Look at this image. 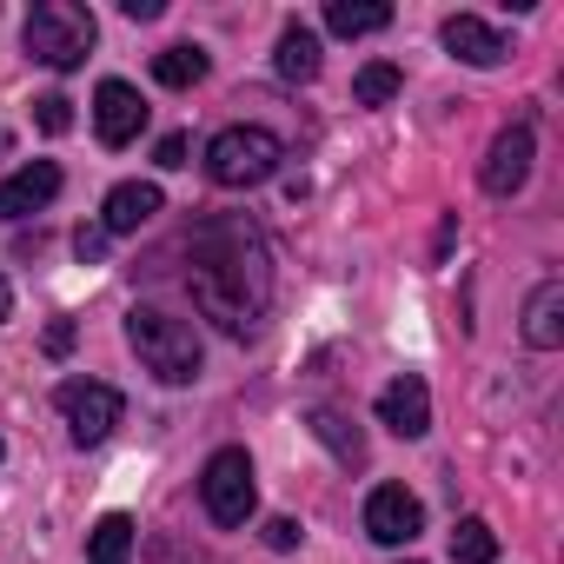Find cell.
<instances>
[{
  "label": "cell",
  "mask_w": 564,
  "mask_h": 564,
  "mask_svg": "<svg viewBox=\"0 0 564 564\" xmlns=\"http://www.w3.org/2000/svg\"><path fill=\"white\" fill-rule=\"evenodd\" d=\"M326 28L339 41H366V34L392 28V8H386V0H326Z\"/></svg>",
  "instance_id": "cell-15"
},
{
  "label": "cell",
  "mask_w": 564,
  "mask_h": 564,
  "mask_svg": "<svg viewBox=\"0 0 564 564\" xmlns=\"http://www.w3.org/2000/svg\"><path fill=\"white\" fill-rule=\"evenodd\" d=\"M206 67H213V61H206V47H186V41H180V47H166V54H153V80H160V87H173V94L199 87V80H206Z\"/></svg>",
  "instance_id": "cell-17"
},
{
  "label": "cell",
  "mask_w": 564,
  "mask_h": 564,
  "mask_svg": "<svg viewBox=\"0 0 564 564\" xmlns=\"http://www.w3.org/2000/svg\"><path fill=\"white\" fill-rule=\"evenodd\" d=\"M272 67H279V80H293V87L319 80V34L293 21L286 34H279V54H272Z\"/></svg>",
  "instance_id": "cell-16"
},
{
  "label": "cell",
  "mask_w": 564,
  "mask_h": 564,
  "mask_svg": "<svg viewBox=\"0 0 564 564\" xmlns=\"http://www.w3.org/2000/svg\"><path fill=\"white\" fill-rule=\"evenodd\" d=\"M279 160H286V147H279L272 127H219L206 140V180L226 186V193H246V186H265L279 173Z\"/></svg>",
  "instance_id": "cell-4"
},
{
  "label": "cell",
  "mask_w": 564,
  "mask_h": 564,
  "mask_svg": "<svg viewBox=\"0 0 564 564\" xmlns=\"http://www.w3.org/2000/svg\"><path fill=\"white\" fill-rule=\"evenodd\" d=\"M379 425L399 432V438H425L432 432V386L419 372H399L386 392H379Z\"/></svg>",
  "instance_id": "cell-10"
},
{
  "label": "cell",
  "mask_w": 564,
  "mask_h": 564,
  "mask_svg": "<svg viewBox=\"0 0 564 564\" xmlns=\"http://www.w3.org/2000/svg\"><path fill=\"white\" fill-rule=\"evenodd\" d=\"M140 127H147V100H140V87H127V80H100V87H94V133H100V147H133Z\"/></svg>",
  "instance_id": "cell-7"
},
{
  "label": "cell",
  "mask_w": 564,
  "mask_h": 564,
  "mask_svg": "<svg viewBox=\"0 0 564 564\" xmlns=\"http://www.w3.org/2000/svg\"><path fill=\"white\" fill-rule=\"evenodd\" d=\"M399 87H405V74H399L392 61H372V67H359V80H352V100H359V107H386Z\"/></svg>",
  "instance_id": "cell-21"
},
{
  "label": "cell",
  "mask_w": 564,
  "mask_h": 564,
  "mask_svg": "<svg viewBox=\"0 0 564 564\" xmlns=\"http://www.w3.org/2000/svg\"><path fill=\"white\" fill-rule=\"evenodd\" d=\"M531 160H538V140H531V127H505L498 140H491V153H485V193L491 199H511L524 180H531Z\"/></svg>",
  "instance_id": "cell-9"
},
{
  "label": "cell",
  "mask_w": 564,
  "mask_h": 564,
  "mask_svg": "<svg viewBox=\"0 0 564 564\" xmlns=\"http://www.w3.org/2000/svg\"><path fill=\"white\" fill-rule=\"evenodd\" d=\"M524 346H538V352L564 346V279H544V286L524 300Z\"/></svg>",
  "instance_id": "cell-14"
},
{
  "label": "cell",
  "mask_w": 564,
  "mask_h": 564,
  "mask_svg": "<svg viewBox=\"0 0 564 564\" xmlns=\"http://www.w3.org/2000/svg\"><path fill=\"white\" fill-rule=\"evenodd\" d=\"M300 538H306V531H300V518H272V524H265V544H272V551H293Z\"/></svg>",
  "instance_id": "cell-23"
},
{
  "label": "cell",
  "mask_w": 564,
  "mask_h": 564,
  "mask_svg": "<svg viewBox=\"0 0 564 564\" xmlns=\"http://www.w3.org/2000/svg\"><path fill=\"white\" fill-rule=\"evenodd\" d=\"M160 206H166V193H160L153 180H120V186L107 193V206H100V232H107V239H113V232H140Z\"/></svg>",
  "instance_id": "cell-12"
},
{
  "label": "cell",
  "mask_w": 564,
  "mask_h": 564,
  "mask_svg": "<svg viewBox=\"0 0 564 564\" xmlns=\"http://www.w3.org/2000/svg\"><path fill=\"white\" fill-rule=\"evenodd\" d=\"M34 120H41V133H67L74 127V100L67 94H41L34 100Z\"/></svg>",
  "instance_id": "cell-22"
},
{
  "label": "cell",
  "mask_w": 564,
  "mask_h": 564,
  "mask_svg": "<svg viewBox=\"0 0 564 564\" xmlns=\"http://www.w3.org/2000/svg\"><path fill=\"white\" fill-rule=\"evenodd\" d=\"M14 313V286H8V272H0V319Z\"/></svg>",
  "instance_id": "cell-28"
},
{
  "label": "cell",
  "mask_w": 564,
  "mask_h": 564,
  "mask_svg": "<svg viewBox=\"0 0 564 564\" xmlns=\"http://www.w3.org/2000/svg\"><path fill=\"white\" fill-rule=\"evenodd\" d=\"M87 564H133V518L127 511H107L87 538Z\"/></svg>",
  "instance_id": "cell-18"
},
{
  "label": "cell",
  "mask_w": 564,
  "mask_h": 564,
  "mask_svg": "<svg viewBox=\"0 0 564 564\" xmlns=\"http://www.w3.org/2000/svg\"><path fill=\"white\" fill-rule=\"evenodd\" d=\"M153 166H166V173H173V166H186V133H166V140L153 147Z\"/></svg>",
  "instance_id": "cell-24"
},
{
  "label": "cell",
  "mask_w": 564,
  "mask_h": 564,
  "mask_svg": "<svg viewBox=\"0 0 564 564\" xmlns=\"http://www.w3.org/2000/svg\"><path fill=\"white\" fill-rule=\"evenodd\" d=\"M412 564H419V557H412Z\"/></svg>",
  "instance_id": "cell-31"
},
{
  "label": "cell",
  "mask_w": 564,
  "mask_h": 564,
  "mask_svg": "<svg viewBox=\"0 0 564 564\" xmlns=\"http://www.w3.org/2000/svg\"><path fill=\"white\" fill-rule=\"evenodd\" d=\"M54 193H61V166H54V160H34V166H21V173L0 180V219H28V213H41Z\"/></svg>",
  "instance_id": "cell-13"
},
{
  "label": "cell",
  "mask_w": 564,
  "mask_h": 564,
  "mask_svg": "<svg viewBox=\"0 0 564 564\" xmlns=\"http://www.w3.org/2000/svg\"><path fill=\"white\" fill-rule=\"evenodd\" d=\"M306 425H313V438H319V445H333V458H339V465H352V471L366 465V438H359V432H352L339 412H326V405H319Z\"/></svg>",
  "instance_id": "cell-19"
},
{
  "label": "cell",
  "mask_w": 564,
  "mask_h": 564,
  "mask_svg": "<svg viewBox=\"0 0 564 564\" xmlns=\"http://www.w3.org/2000/svg\"><path fill=\"white\" fill-rule=\"evenodd\" d=\"M54 405H61L74 445H100V438L120 425V412H127V399H120L113 386H100V379H61Z\"/></svg>",
  "instance_id": "cell-6"
},
{
  "label": "cell",
  "mask_w": 564,
  "mask_h": 564,
  "mask_svg": "<svg viewBox=\"0 0 564 564\" xmlns=\"http://www.w3.org/2000/svg\"><path fill=\"white\" fill-rule=\"evenodd\" d=\"M0 153H8V127H0Z\"/></svg>",
  "instance_id": "cell-29"
},
{
  "label": "cell",
  "mask_w": 564,
  "mask_h": 564,
  "mask_svg": "<svg viewBox=\"0 0 564 564\" xmlns=\"http://www.w3.org/2000/svg\"><path fill=\"white\" fill-rule=\"evenodd\" d=\"M74 252H80V259L94 265V259L107 252V232H100V226H80V232H74Z\"/></svg>",
  "instance_id": "cell-25"
},
{
  "label": "cell",
  "mask_w": 564,
  "mask_h": 564,
  "mask_svg": "<svg viewBox=\"0 0 564 564\" xmlns=\"http://www.w3.org/2000/svg\"><path fill=\"white\" fill-rule=\"evenodd\" d=\"M127 346L140 352V366H147L160 386H193L199 366H206L199 333H193L186 319L160 313V306H133V313H127Z\"/></svg>",
  "instance_id": "cell-2"
},
{
  "label": "cell",
  "mask_w": 564,
  "mask_h": 564,
  "mask_svg": "<svg viewBox=\"0 0 564 564\" xmlns=\"http://www.w3.org/2000/svg\"><path fill=\"white\" fill-rule=\"evenodd\" d=\"M186 286H193V306L199 319H213L219 333L246 339L259 333L265 306H272V252H265V232L246 219V213H213L186 232Z\"/></svg>",
  "instance_id": "cell-1"
},
{
  "label": "cell",
  "mask_w": 564,
  "mask_h": 564,
  "mask_svg": "<svg viewBox=\"0 0 564 564\" xmlns=\"http://www.w3.org/2000/svg\"><path fill=\"white\" fill-rule=\"evenodd\" d=\"M120 14H127V21H160L166 0H120Z\"/></svg>",
  "instance_id": "cell-27"
},
{
  "label": "cell",
  "mask_w": 564,
  "mask_h": 564,
  "mask_svg": "<svg viewBox=\"0 0 564 564\" xmlns=\"http://www.w3.org/2000/svg\"><path fill=\"white\" fill-rule=\"evenodd\" d=\"M47 352H54V359L74 352V319H54V326H47Z\"/></svg>",
  "instance_id": "cell-26"
},
{
  "label": "cell",
  "mask_w": 564,
  "mask_h": 564,
  "mask_svg": "<svg viewBox=\"0 0 564 564\" xmlns=\"http://www.w3.org/2000/svg\"><path fill=\"white\" fill-rule=\"evenodd\" d=\"M199 498H206V518L213 524H246L252 511H259V485H252V458H246V445H219L213 458H206V471H199Z\"/></svg>",
  "instance_id": "cell-5"
},
{
  "label": "cell",
  "mask_w": 564,
  "mask_h": 564,
  "mask_svg": "<svg viewBox=\"0 0 564 564\" xmlns=\"http://www.w3.org/2000/svg\"><path fill=\"white\" fill-rule=\"evenodd\" d=\"M0 458H8V445H0Z\"/></svg>",
  "instance_id": "cell-30"
},
{
  "label": "cell",
  "mask_w": 564,
  "mask_h": 564,
  "mask_svg": "<svg viewBox=\"0 0 564 564\" xmlns=\"http://www.w3.org/2000/svg\"><path fill=\"white\" fill-rule=\"evenodd\" d=\"M21 41H28V54H34L41 67H54V74H74V67L94 54V41H100V21L80 8V0H41V8L28 14V28H21Z\"/></svg>",
  "instance_id": "cell-3"
},
{
  "label": "cell",
  "mask_w": 564,
  "mask_h": 564,
  "mask_svg": "<svg viewBox=\"0 0 564 564\" xmlns=\"http://www.w3.org/2000/svg\"><path fill=\"white\" fill-rule=\"evenodd\" d=\"M438 41H445V54L465 61V67H498V61L511 54V41H505L498 28H485L478 14H452V21L438 28Z\"/></svg>",
  "instance_id": "cell-11"
},
{
  "label": "cell",
  "mask_w": 564,
  "mask_h": 564,
  "mask_svg": "<svg viewBox=\"0 0 564 564\" xmlns=\"http://www.w3.org/2000/svg\"><path fill=\"white\" fill-rule=\"evenodd\" d=\"M491 557H498V531L485 518H465L452 531V564H491Z\"/></svg>",
  "instance_id": "cell-20"
},
{
  "label": "cell",
  "mask_w": 564,
  "mask_h": 564,
  "mask_svg": "<svg viewBox=\"0 0 564 564\" xmlns=\"http://www.w3.org/2000/svg\"><path fill=\"white\" fill-rule=\"evenodd\" d=\"M419 531H425V505L405 485H379L366 498V538L372 544H412Z\"/></svg>",
  "instance_id": "cell-8"
}]
</instances>
